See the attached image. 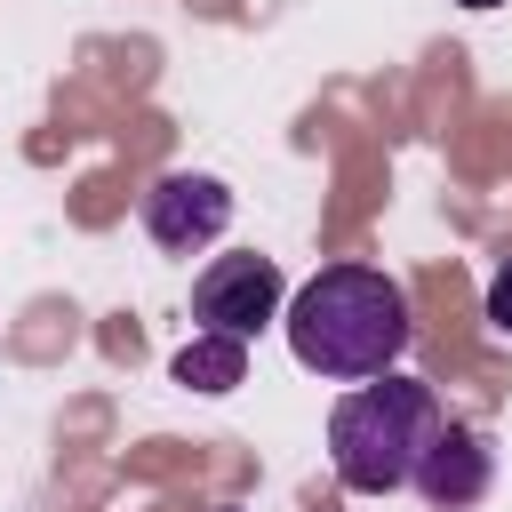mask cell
I'll use <instances>...</instances> for the list:
<instances>
[{"label": "cell", "mask_w": 512, "mask_h": 512, "mask_svg": "<svg viewBox=\"0 0 512 512\" xmlns=\"http://www.w3.org/2000/svg\"><path fill=\"white\" fill-rule=\"evenodd\" d=\"M288 352L328 376V384H368L408 352V296L392 272L376 264H328L296 288V304L280 312Z\"/></svg>", "instance_id": "6da1fadb"}, {"label": "cell", "mask_w": 512, "mask_h": 512, "mask_svg": "<svg viewBox=\"0 0 512 512\" xmlns=\"http://www.w3.org/2000/svg\"><path fill=\"white\" fill-rule=\"evenodd\" d=\"M440 424L448 416H440L432 384L384 368V376H368L360 392H344L328 408V464H336V480L352 496H392V488L416 480V464H424Z\"/></svg>", "instance_id": "7a4b0ae2"}, {"label": "cell", "mask_w": 512, "mask_h": 512, "mask_svg": "<svg viewBox=\"0 0 512 512\" xmlns=\"http://www.w3.org/2000/svg\"><path fill=\"white\" fill-rule=\"evenodd\" d=\"M280 264L272 256H216L200 280H192V312L200 328H224V336H256L264 320H280Z\"/></svg>", "instance_id": "3957f363"}, {"label": "cell", "mask_w": 512, "mask_h": 512, "mask_svg": "<svg viewBox=\"0 0 512 512\" xmlns=\"http://www.w3.org/2000/svg\"><path fill=\"white\" fill-rule=\"evenodd\" d=\"M224 224H232V192H224L216 176L176 168V176H160V184L144 192V232H152V248H168V256H200Z\"/></svg>", "instance_id": "277c9868"}, {"label": "cell", "mask_w": 512, "mask_h": 512, "mask_svg": "<svg viewBox=\"0 0 512 512\" xmlns=\"http://www.w3.org/2000/svg\"><path fill=\"white\" fill-rule=\"evenodd\" d=\"M488 480H496V448H488V432H480V424H440L408 488H416L432 512H464V504L488 496Z\"/></svg>", "instance_id": "5b68a950"}, {"label": "cell", "mask_w": 512, "mask_h": 512, "mask_svg": "<svg viewBox=\"0 0 512 512\" xmlns=\"http://www.w3.org/2000/svg\"><path fill=\"white\" fill-rule=\"evenodd\" d=\"M168 376H176V384H192V392H232V384H248V336L200 328V336L168 360Z\"/></svg>", "instance_id": "8992f818"}, {"label": "cell", "mask_w": 512, "mask_h": 512, "mask_svg": "<svg viewBox=\"0 0 512 512\" xmlns=\"http://www.w3.org/2000/svg\"><path fill=\"white\" fill-rule=\"evenodd\" d=\"M488 328H504V336H512V264L488 280Z\"/></svg>", "instance_id": "52a82bcc"}, {"label": "cell", "mask_w": 512, "mask_h": 512, "mask_svg": "<svg viewBox=\"0 0 512 512\" xmlns=\"http://www.w3.org/2000/svg\"><path fill=\"white\" fill-rule=\"evenodd\" d=\"M464 8H504V0H464Z\"/></svg>", "instance_id": "ba28073f"}]
</instances>
